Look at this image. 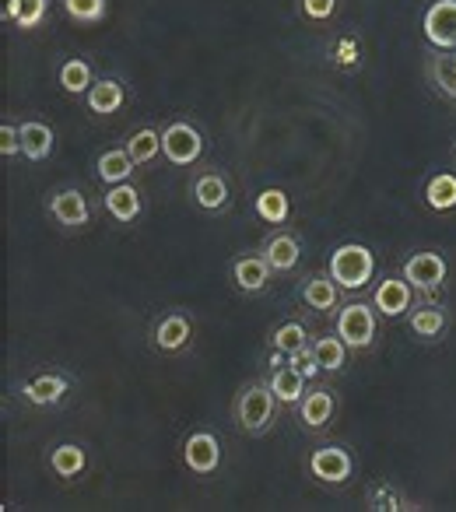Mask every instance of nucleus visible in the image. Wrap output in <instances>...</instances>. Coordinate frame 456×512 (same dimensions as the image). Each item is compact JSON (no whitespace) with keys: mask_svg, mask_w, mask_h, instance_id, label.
Returning <instances> with one entry per match:
<instances>
[{"mask_svg":"<svg viewBox=\"0 0 456 512\" xmlns=\"http://www.w3.org/2000/svg\"><path fill=\"white\" fill-rule=\"evenodd\" d=\"M281 411V400L278 393L271 390V379H253L239 390L236 404H232V418L239 421L246 435H264L274 428Z\"/></svg>","mask_w":456,"mask_h":512,"instance_id":"obj_1","label":"nucleus"},{"mask_svg":"<svg viewBox=\"0 0 456 512\" xmlns=\"http://www.w3.org/2000/svg\"><path fill=\"white\" fill-rule=\"evenodd\" d=\"M327 271L344 292H362L372 281V274H376V256H372V249L362 246V242H344V246H337L334 253H330Z\"/></svg>","mask_w":456,"mask_h":512,"instance_id":"obj_2","label":"nucleus"},{"mask_svg":"<svg viewBox=\"0 0 456 512\" xmlns=\"http://www.w3.org/2000/svg\"><path fill=\"white\" fill-rule=\"evenodd\" d=\"M334 334L348 344L351 351H365L376 341V306H365V302H348V306L337 313Z\"/></svg>","mask_w":456,"mask_h":512,"instance_id":"obj_3","label":"nucleus"},{"mask_svg":"<svg viewBox=\"0 0 456 512\" xmlns=\"http://www.w3.org/2000/svg\"><path fill=\"white\" fill-rule=\"evenodd\" d=\"M162 155L172 165H193L204 155V137L193 123H169L162 130Z\"/></svg>","mask_w":456,"mask_h":512,"instance_id":"obj_4","label":"nucleus"},{"mask_svg":"<svg viewBox=\"0 0 456 512\" xmlns=\"http://www.w3.org/2000/svg\"><path fill=\"white\" fill-rule=\"evenodd\" d=\"M351 470H355V460H351V453L344 446H320L309 456V474L320 484H330V488L348 481Z\"/></svg>","mask_w":456,"mask_h":512,"instance_id":"obj_5","label":"nucleus"},{"mask_svg":"<svg viewBox=\"0 0 456 512\" xmlns=\"http://www.w3.org/2000/svg\"><path fill=\"white\" fill-rule=\"evenodd\" d=\"M421 29L435 50H456V0H435L421 18Z\"/></svg>","mask_w":456,"mask_h":512,"instance_id":"obj_6","label":"nucleus"},{"mask_svg":"<svg viewBox=\"0 0 456 512\" xmlns=\"http://www.w3.org/2000/svg\"><path fill=\"white\" fill-rule=\"evenodd\" d=\"M446 274H449V267L439 253H414L404 264V278L411 281V288L421 295L439 292L442 281H446Z\"/></svg>","mask_w":456,"mask_h":512,"instance_id":"obj_7","label":"nucleus"},{"mask_svg":"<svg viewBox=\"0 0 456 512\" xmlns=\"http://www.w3.org/2000/svg\"><path fill=\"white\" fill-rule=\"evenodd\" d=\"M183 463L190 474L207 477L221 467V442L214 432H193L190 439L183 442Z\"/></svg>","mask_w":456,"mask_h":512,"instance_id":"obj_8","label":"nucleus"},{"mask_svg":"<svg viewBox=\"0 0 456 512\" xmlns=\"http://www.w3.org/2000/svg\"><path fill=\"white\" fill-rule=\"evenodd\" d=\"M190 337H193V323L186 313H162L158 316V323L151 327V344H155L158 351H165V355H176V351L190 348Z\"/></svg>","mask_w":456,"mask_h":512,"instance_id":"obj_9","label":"nucleus"},{"mask_svg":"<svg viewBox=\"0 0 456 512\" xmlns=\"http://www.w3.org/2000/svg\"><path fill=\"white\" fill-rule=\"evenodd\" d=\"M372 306L379 309V316H386V320H397V316H404L407 309H414V288L407 278H383L376 288V295H372Z\"/></svg>","mask_w":456,"mask_h":512,"instance_id":"obj_10","label":"nucleus"},{"mask_svg":"<svg viewBox=\"0 0 456 512\" xmlns=\"http://www.w3.org/2000/svg\"><path fill=\"white\" fill-rule=\"evenodd\" d=\"M271 274H274V267L267 264V256H260V253L239 256L236 264H232V281H236V288L246 295L264 292V288L271 285Z\"/></svg>","mask_w":456,"mask_h":512,"instance_id":"obj_11","label":"nucleus"},{"mask_svg":"<svg viewBox=\"0 0 456 512\" xmlns=\"http://www.w3.org/2000/svg\"><path fill=\"white\" fill-rule=\"evenodd\" d=\"M337 414V400H334V390L327 386H316V390H306V397L299 400V421L313 432L327 428Z\"/></svg>","mask_w":456,"mask_h":512,"instance_id":"obj_12","label":"nucleus"},{"mask_svg":"<svg viewBox=\"0 0 456 512\" xmlns=\"http://www.w3.org/2000/svg\"><path fill=\"white\" fill-rule=\"evenodd\" d=\"M67 390H71V379L60 376V372H43V376L29 379V383L22 386V397L29 400L32 407H53L67 397Z\"/></svg>","mask_w":456,"mask_h":512,"instance_id":"obj_13","label":"nucleus"},{"mask_svg":"<svg viewBox=\"0 0 456 512\" xmlns=\"http://www.w3.org/2000/svg\"><path fill=\"white\" fill-rule=\"evenodd\" d=\"M50 214L60 221V225L81 228V225H88V218H92V207H88V200L81 190H57L50 200Z\"/></svg>","mask_w":456,"mask_h":512,"instance_id":"obj_14","label":"nucleus"},{"mask_svg":"<svg viewBox=\"0 0 456 512\" xmlns=\"http://www.w3.org/2000/svg\"><path fill=\"white\" fill-rule=\"evenodd\" d=\"M337 281L330 278V271L327 274H313V278H306L302 281V302H306L313 313H320V316H330L337 309V302H341V295H337Z\"/></svg>","mask_w":456,"mask_h":512,"instance_id":"obj_15","label":"nucleus"},{"mask_svg":"<svg viewBox=\"0 0 456 512\" xmlns=\"http://www.w3.org/2000/svg\"><path fill=\"white\" fill-rule=\"evenodd\" d=\"M407 327H411V334L418 337V341H442V334L449 330V316L442 306L425 302V306L407 313Z\"/></svg>","mask_w":456,"mask_h":512,"instance_id":"obj_16","label":"nucleus"},{"mask_svg":"<svg viewBox=\"0 0 456 512\" xmlns=\"http://www.w3.org/2000/svg\"><path fill=\"white\" fill-rule=\"evenodd\" d=\"M306 383L309 379L288 362L278 365V369H271V390L278 393L281 407H299V400L306 397Z\"/></svg>","mask_w":456,"mask_h":512,"instance_id":"obj_17","label":"nucleus"},{"mask_svg":"<svg viewBox=\"0 0 456 512\" xmlns=\"http://www.w3.org/2000/svg\"><path fill=\"white\" fill-rule=\"evenodd\" d=\"M193 200H197L204 211H225L228 207V183L221 172H204V176L193 179Z\"/></svg>","mask_w":456,"mask_h":512,"instance_id":"obj_18","label":"nucleus"},{"mask_svg":"<svg viewBox=\"0 0 456 512\" xmlns=\"http://www.w3.org/2000/svg\"><path fill=\"white\" fill-rule=\"evenodd\" d=\"M264 256H267V264H271L274 271L288 274L295 264H299V256H302L299 239H295V235H288V232H274L271 239H267V246H264Z\"/></svg>","mask_w":456,"mask_h":512,"instance_id":"obj_19","label":"nucleus"},{"mask_svg":"<svg viewBox=\"0 0 456 512\" xmlns=\"http://www.w3.org/2000/svg\"><path fill=\"white\" fill-rule=\"evenodd\" d=\"M88 467V453L78 446V442H60V446L50 449V470L57 477H64V481H71V477H81Z\"/></svg>","mask_w":456,"mask_h":512,"instance_id":"obj_20","label":"nucleus"},{"mask_svg":"<svg viewBox=\"0 0 456 512\" xmlns=\"http://www.w3.org/2000/svg\"><path fill=\"white\" fill-rule=\"evenodd\" d=\"M106 211L113 214L120 225H130V221L141 214V193L134 190L130 183H120V186H109L106 193Z\"/></svg>","mask_w":456,"mask_h":512,"instance_id":"obj_21","label":"nucleus"},{"mask_svg":"<svg viewBox=\"0 0 456 512\" xmlns=\"http://www.w3.org/2000/svg\"><path fill=\"white\" fill-rule=\"evenodd\" d=\"M123 99H127V92H123V85L116 78H99L88 88V109L99 116L116 113V109L123 106Z\"/></svg>","mask_w":456,"mask_h":512,"instance_id":"obj_22","label":"nucleus"},{"mask_svg":"<svg viewBox=\"0 0 456 512\" xmlns=\"http://www.w3.org/2000/svg\"><path fill=\"white\" fill-rule=\"evenodd\" d=\"M18 130H22V155L29 158V162H43V158H50L53 130L46 127V123L29 120V123H22Z\"/></svg>","mask_w":456,"mask_h":512,"instance_id":"obj_23","label":"nucleus"},{"mask_svg":"<svg viewBox=\"0 0 456 512\" xmlns=\"http://www.w3.org/2000/svg\"><path fill=\"white\" fill-rule=\"evenodd\" d=\"M134 158H130L127 148H109L102 151L99 158V179L109 186H120V183H130V172H134Z\"/></svg>","mask_w":456,"mask_h":512,"instance_id":"obj_24","label":"nucleus"},{"mask_svg":"<svg viewBox=\"0 0 456 512\" xmlns=\"http://www.w3.org/2000/svg\"><path fill=\"white\" fill-rule=\"evenodd\" d=\"M257 214L267 225H285L288 214H292V200H288V193L278 190V186H267V190L257 193Z\"/></svg>","mask_w":456,"mask_h":512,"instance_id":"obj_25","label":"nucleus"},{"mask_svg":"<svg viewBox=\"0 0 456 512\" xmlns=\"http://www.w3.org/2000/svg\"><path fill=\"white\" fill-rule=\"evenodd\" d=\"M425 204L432 207V211H453L456 207V176L453 172H439V176L428 179Z\"/></svg>","mask_w":456,"mask_h":512,"instance_id":"obj_26","label":"nucleus"},{"mask_svg":"<svg viewBox=\"0 0 456 512\" xmlns=\"http://www.w3.org/2000/svg\"><path fill=\"white\" fill-rule=\"evenodd\" d=\"M313 348H316V358H320V369H323V372H341V369H344V362H348V351H351L348 344H344L337 334L316 337Z\"/></svg>","mask_w":456,"mask_h":512,"instance_id":"obj_27","label":"nucleus"},{"mask_svg":"<svg viewBox=\"0 0 456 512\" xmlns=\"http://www.w3.org/2000/svg\"><path fill=\"white\" fill-rule=\"evenodd\" d=\"M60 85H64V92H71V95H88V88L95 85L92 67H88L85 60H67V64L60 67Z\"/></svg>","mask_w":456,"mask_h":512,"instance_id":"obj_28","label":"nucleus"},{"mask_svg":"<svg viewBox=\"0 0 456 512\" xmlns=\"http://www.w3.org/2000/svg\"><path fill=\"white\" fill-rule=\"evenodd\" d=\"M428 78H432V85L456 106V64H453V57L428 60Z\"/></svg>","mask_w":456,"mask_h":512,"instance_id":"obj_29","label":"nucleus"},{"mask_svg":"<svg viewBox=\"0 0 456 512\" xmlns=\"http://www.w3.org/2000/svg\"><path fill=\"white\" fill-rule=\"evenodd\" d=\"M127 151H130V158H134L137 165L151 162V158L162 151V134H158V130H151V127L137 130V134L127 141Z\"/></svg>","mask_w":456,"mask_h":512,"instance_id":"obj_30","label":"nucleus"},{"mask_svg":"<svg viewBox=\"0 0 456 512\" xmlns=\"http://www.w3.org/2000/svg\"><path fill=\"white\" fill-rule=\"evenodd\" d=\"M302 344H309V337H306V327L302 323H281L278 330L271 334V348L274 351H281V355H292V351H299Z\"/></svg>","mask_w":456,"mask_h":512,"instance_id":"obj_31","label":"nucleus"},{"mask_svg":"<svg viewBox=\"0 0 456 512\" xmlns=\"http://www.w3.org/2000/svg\"><path fill=\"white\" fill-rule=\"evenodd\" d=\"M64 11L78 25H95L106 18V0H64Z\"/></svg>","mask_w":456,"mask_h":512,"instance_id":"obj_32","label":"nucleus"},{"mask_svg":"<svg viewBox=\"0 0 456 512\" xmlns=\"http://www.w3.org/2000/svg\"><path fill=\"white\" fill-rule=\"evenodd\" d=\"M288 365H295V369H299L306 379H320V376H323L320 358H316V348H313V344H302L299 351H292V355H288Z\"/></svg>","mask_w":456,"mask_h":512,"instance_id":"obj_33","label":"nucleus"},{"mask_svg":"<svg viewBox=\"0 0 456 512\" xmlns=\"http://www.w3.org/2000/svg\"><path fill=\"white\" fill-rule=\"evenodd\" d=\"M46 11H50V0H22V4H18L15 25L18 29H36V25L46 18Z\"/></svg>","mask_w":456,"mask_h":512,"instance_id":"obj_34","label":"nucleus"},{"mask_svg":"<svg viewBox=\"0 0 456 512\" xmlns=\"http://www.w3.org/2000/svg\"><path fill=\"white\" fill-rule=\"evenodd\" d=\"M0 155H4V158L22 155V130H15L11 123H4V127H0Z\"/></svg>","mask_w":456,"mask_h":512,"instance_id":"obj_35","label":"nucleus"},{"mask_svg":"<svg viewBox=\"0 0 456 512\" xmlns=\"http://www.w3.org/2000/svg\"><path fill=\"white\" fill-rule=\"evenodd\" d=\"M337 11V0H302V15L313 18V22H327Z\"/></svg>","mask_w":456,"mask_h":512,"instance_id":"obj_36","label":"nucleus"},{"mask_svg":"<svg viewBox=\"0 0 456 512\" xmlns=\"http://www.w3.org/2000/svg\"><path fill=\"white\" fill-rule=\"evenodd\" d=\"M372 509H404V502H400L397 495H390V491H379V495H372Z\"/></svg>","mask_w":456,"mask_h":512,"instance_id":"obj_37","label":"nucleus"},{"mask_svg":"<svg viewBox=\"0 0 456 512\" xmlns=\"http://www.w3.org/2000/svg\"><path fill=\"white\" fill-rule=\"evenodd\" d=\"M18 4H22V0H4V4H0V22H15Z\"/></svg>","mask_w":456,"mask_h":512,"instance_id":"obj_38","label":"nucleus"},{"mask_svg":"<svg viewBox=\"0 0 456 512\" xmlns=\"http://www.w3.org/2000/svg\"><path fill=\"white\" fill-rule=\"evenodd\" d=\"M453 64H456V53H453Z\"/></svg>","mask_w":456,"mask_h":512,"instance_id":"obj_39","label":"nucleus"}]
</instances>
